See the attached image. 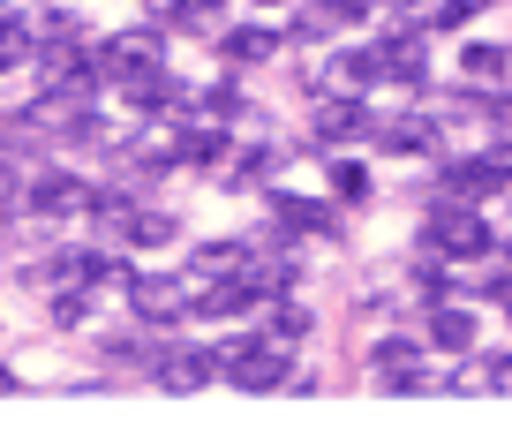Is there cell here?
Here are the masks:
<instances>
[{
    "label": "cell",
    "instance_id": "22",
    "mask_svg": "<svg viewBox=\"0 0 512 422\" xmlns=\"http://www.w3.org/2000/svg\"><path fill=\"white\" fill-rule=\"evenodd\" d=\"M490 136H497V144H512V98H497V106H490Z\"/></svg>",
    "mask_w": 512,
    "mask_h": 422
},
{
    "label": "cell",
    "instance_id": "19",
    "mask_svg": "<svg viewBox=\"0 0 512 422\" xmlns=\"http://www.w3.org/2000/svg\"><path fill=\"white\" fill-rule=\"evenodd\" d=\"M16 61H31V31H23V16H8L0 23V68H16Z\"/></svg>",
    "mask_w": 512,
    "mask_h": 422
},
{
    "label": "cell",
    "instance_id": "25",
    "mask_svg": "<svg viewBox=\"0 0 512 422\" xmlns=\"http://www.w3.org/2000/svg\"><path fill=\"white\" fill-rule=\"evenodd\" d=\"M8 196H16V181H8V166H0V204H8Z\"/></svg>",
    "mask_w": 512,
    "mask_h": 422
},
{
    "label": "cell",
    "instance_id": "11",
    "mask_svg": "<svg viewBox=\"0 0 512 422\" xmlns=\"http://www.w3.org/2000/svg\"><path fill=\"white\" fill-rule=\"evenodd\" d=\"M211 377H219V355H204V347H196V355H166L159 385H166V392H196V385H211Z\"/></svg>",
    "mask_w": 512,
    "mask_h": 422
},
{
    "label": "cell",
    "instance_id": "23",
    "mask_svg": "<svg viewBox=\"0 0 512 422\" xmlns=\"http://www.w3.org/2000/svg\"><path fill=\"white\" fill-rule=\"evenodd\" d=\"M482 385H497V392H512V362H497V370H482Z\"/></svg>",
    "mask_w": 512,
    "mask_h": 422
},
{
    "label": "cell",
    "instance_id": "21",
    "mask_svg": "<svg viewBox=\"0 0 512 422\" xmlns=\"http://www.w3.org/2000/svg\"><path fill=\"white\" fill-rule=\"evenodd\" d=\"M482 8H490V0H445V8H437V31H460V23L482 16Z\"/></svg>",
    "mask_w": 512,
    "mask_h": 422
},
{
    "label": "cell",
    "instance_id": "28",
    "mask_svg": "<svg viewBox=\"0 0 512 422\" xmlns=\"http://www.w3.org/2000/svg\"><path fill=\"white\" fill-rule=\"evenodd\" d=\"M505 309H512V287H505Z\"/></svg>",
    "mask_w": 512,
    "mask_h": 422
},
{
    "label": "cell",
    "instance_id": "24",
    "mask_svg": "<svg viewBox=\"0 0 512 422\" xmlns=\"http://www.w3.org/2000/svg\"><path fill=\"white\" fill-rule=\"evenodd\" d=\"M497 174H505V181H512V144H497Z\"/></svg>",
    "mask_w": 512,
    "mask_h": 422
},
{
    "label": "cell",
    "instance_id": "3",
    "mask_svg": "<svg viewBox=\"0 0 512 422\" xmlns=\"http://www.w3.org/2000/svg\"><path fill=\"white\" fill-rule=\"evenodd\" d=\"M128 309L144 325H181L196 309V279H128Z\"/></svg>",
    "mask_w": 512,
    "mask_h": 422
},
{
    "label": "cell",
    "instance_id": "14",
    "mask_svg": "<svg viewBox=\"0 0 512 422\" xmlns=\"http://www.w3.org/2000/svg\"><path fill=\"white\" fill-rule=\"evenodd\" d=\"M279 227L287 234H339V219L324 204H302V196H279Z\"/></svg>",
    "mask_w": 512,
    "mask_h": 422
},
{
    "label": "cell",
    "instance_id": "5",
    "mask_svg": "<svg viewBox=\"0 0 512 422\" xmlns=\"http://www.w3.org/2000/svg\"><path fill=\"white\" fill-rule=\"evenodd\" d=\"M144 68H159V31H113L106 53H98V76L128 83V76H144Z\"/></svg>",
    "mask_w": 512,
    "mask_h": 422
},
{
    "label": "cell",
    "instance_id": "26",
    "mask_svg": "<svg viewBox=\"0 0 512 422\" xmlns=\"http://www.w3.org/2000/svg\"><path fill=\"white\" fill-rule=\"evenodd\" d=\"M0 392H16V370H0Z\"/></svg>",
    "mask_w": 512,
    "mask_h": 422
},
{
    "label": "cell",
    "instance_id": "7",
    "mask_svg": "<svg viewBox=\"0 0 512 422\" xmlns=\"http://www.w3.org/2000/svg\"><path fill=\"white\" fill-rule=\"evenodd\" d=\"M369 129H377V121H369L362 98H324L317 121H309V136H317V144H354V136H369Z\"/></svg>",
    "mask_w": 512,
    "mask_h": 422
},
{
    "label": "cell",
    "instance_id": "30",
    "mask_svg": "<svg viewBox=\"0 0 512 422\" xmlns=\"http://www.w3.org/2000/svg\"><path fill=\"white\" fill-rule=\"evenodd\" d=\"M505 257H512V242H505Z\"/></svg>",
    "mask_w": 512,
    "mask_h": 422
},
{
    "label": "cell",
    "instance_id": "9",
    "mask_svg": "<svg viewBox=\"0 0 512 422\" xmlns=\"http://www.w3.org/2000/svg\"><path fill=\"white\" fill-rule=\"evenodd\" d=\"M497 159H460V166H445V204H475V196H490L497 189Z\"/></svg>",
    "mask_w": 512,
    "mask_h": 422
},
{
    "label": "cell",
    "instance_id": "29",
    "mask_svg": "<svg viewBox=\"0 0 512 422\" xmlns=\"http://www.w3.org/2000/svg\"><path fill=\"white\" fill-rule=\"evenodd\" d=\"M392 8H407V0H392Z\"/></svg>",
    "mask_w": 512,
    "mask_h": 422
},
{
    "label": "cell",
    "instance_id": "6",
    "mask_svg": "<svg viewBox=\"0 0 512 422\" xmlns=\"http://www.w3.org/2000/svg\"><path fill=\"white\" fill-rule=\"evenodd\" d=\"M91 196H98V189H91V181H76V174H38L31 189H23V204L46 211V219H68V211H83Z\"/></svg>",
    "mask_w": 512,
    "mask_h": 422
},
{
    "label": "cell",
    "instance_id": "2",
    "mask_svg": "<svg viewBox=\"0 0 512 422\" xmlns=\"http://www.w3.org/2000/svg\"><path fill=\"white\" fill-rule=\"evenodd\" d=\"M422 242H430L437 257H482V249H490V227H482L467 204H437L430 227H422Z\"/></svg>",
    "mask_w": 512,
    "mask_h": 422
},
{
    "label": "cell",
    "instance_id": "13",
    "mask_svg": "<svg viewBox=\"0 0 512 422\" xmlns=\"http://www.w3.org/2000/svg\"><path fill=\"white\" fill-rule=\"evenodd\" d=\"M384 76L392 83H422L430 76V46H422V38H392V46H384Z\"/></svg>",
    "mask_w": 512,
    "mask_h": 422
},
{
    "label": "cell",
    "instance_id": "8",
    "mask_svg": "<svg viewBox=\"0 0 512 422\" xmlns=\"http://www.w3.org/2000/svg\"><path fill=\"white\" fill-rule=\"evenodd\" d=\"M249 264H256L249 242H204V249H196V264H189V279H196V287H204V279H241Z\"/></svg>",
    "mask_w": 512,
    "mask_h": 422
},
{
    "label": "cell",
    "instance_id": "27",
    "mask_svg": "<svg viewBox=\"0 0 512 422\" xmlns=\"http://www.w3.org/2000/svg\"><path fill=\"white\" fill-rule=\"evenodd\" d=\"M8 16H16V0H0V23H8Z\"/></svg>",
    "mask_w": 512,
    "mask_h": 422
},
{
    "label": "cell",
    "instance_id": "4",
    "mask_svg": "<svg viewBox=\"0 0 512 422\" xmlns=\"http://www.w3.org/2000/svg\"><path fill=\"white\" fill-rule=\"evenodd\" d=\"M369 377H377L384 392H430V370H422L415 340H377L369 347Z\"/></svg>",
    "mask_w": 512,
    "mask_h": 422
},
{
    "label": "cell",
    "instance_id": "10",
    "mask_svg": "<svg viewBox=\"0 0 512 422\" xmlns=\"http://www.w3.org/2000/svg\"><path fill=\"white\" fill-rule=\"evenodd\" d=\"M430 340L445 347V355H467V347H475V317H467L460 302H445V294H437V302H430Z\"/></svg>",
    "mask_w": 512,
    "mask_h": 422
},
{
    "label": "cell",
    "instance_id": "20",
    "mask_svg": "<svg viewBox=\"0 0 512 422\" xmlns=\"http://www.w3.org/2000/svg\"><path fill=\"white\" fill-rule=\"evenodd\" d=\"M332 189H339V204H362V196H369V174H362L354 159H339V166H332Z\"/></svg>",
    "mask_w": 512,
    "mask_h": 422
},
{
    "label": "cell",
    "instance_id": "12",
    "mask_svg": "<svg viewBox=\"0 0 512 422\" xmlns=\"http://www.w3.org/2000/svg\"><path fill=\"white\" fill-rule=\"evenodd\" d=\"M219 53H226L234 68L272 61V53H279V31H264V23H249V31H226V38H219Z\"/></svg>",
    "mask_w": 512,
    "mask_h": 422
},
{
    "label": "cell",
    "instance_id": "1",
    "mask_svg": "<svg viewBox=\"0 0 512 422\" xmlns=\"http://www.w3.org/2000/svg\"><path fill=\"white\" fill-rule=\"evenodd\" d=\"M219 370H226V385H241V392H279V385H294L287 347H279V340H234V347L219 355Z\"/></svg>",
    "mask_w": 512,
    "mask_h": 422
},
{
    "label": "cell",
    "instance_id": "17",
    "mask_svg": "<svg viewBox=\"0 0 512 422\" xmlns=\"http://www.w3.org/2000/svg\"><path fill=\"white\" fill-rule=\"evenodd\" d=\"M392 151H437V121H430V114H400Z\"/></svg>",
    "mask_w": 512,
    "mask_h": 422
},
{
    "label": "cell",
    "instance_id": "18",
    "mask_svg": "<svg viewBox=\"0 0 512 422\" xmlns=\"http://www.w3.org/2000/svg\"><path fill=\"white\" fill-rule=\"evenodd\" d=\"M211 8H219V0H174L166 23H174V31H211Z\"/></svg>",
    "mask_w": 512,
    "mask_h": 422
},
{
    "label": "cell",
    "instance_id": "15",
    "mask_svg": "<svg viewBox=\"0 0 512 422\" xmlns=\"http://www.w3.org/2000/svg\"><path fill=\"white\" fill-rule=\"evenodd\" d=\"M460 76L467 83H505V46H467L460 53Z\"/></svg>",
    "mask_w": 512,
    "mask_h": 422
},
{
    "label": "cell",
    "instance_id": "16",
    "mask_svg": "<svg viewBox=\"0 0 512 422\" xmlns=\"http://www.w3.org/2000/svg\"><path fill=\"white\" fill-rule=\"evenodd\" d=\"M309 325H317V309L279 294V309H272V340H309Z\"/></svg>",
    "mask_w": 512,
    "mask_h": 422
}]
</instances>
